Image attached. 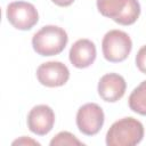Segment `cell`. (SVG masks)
I'll use <instances>...</instances> for the list:
<instances>
[{"label": "cell", "instance_id": "obj_5", "mask_svg": "<svg viewBox=\"0 0 146 146\" xmlns=\"http://www.w3.org/2000/svg\"><path fill=\"white\" fill-rule=\"evenodd\" d=\"M105 115L103 108L96 103L82 105L76 113V125L86 136H94L99 132L104 124Z\"/></svg>", "mask_w": 146, "mask_h": 146}, {"label": "cell", "instance_id": "obj_7", "mask_svg": "<svg viewBox=\"0 0 146 146\" xmlns=\"http://www.w3.org/2000/svg\"><path fill=\"white\" fill-rule=\"evenodd\" d=\"M55 123V113L48 105H36L27 114V127L38 136L49 133Z\"/></svg>", "mask_w": 146, "mask_h": 146}, {"label": "cell", "instance_id": "obj_8", "mask_svg": "<svg viewBox=\"0 0 146 146\" xmlns=\"http://www.w3.org/2000/svg\"><path fill=\"white\" fill-rule=\"evenodd\" d=\"M127 89L125 80L117 73H107L98 82V95L108 103H115L124 96Z\"/></svg>", "mask_w": 146, "mask_h": 146}, {"label": "cell", "instance_id": "obj_16", "mask_svg": "<svg viewBox=\"0 0 146 146\" xmlns=\"http://www.w3.org/2000/svg\"><path fill=\"white\" fill-rule=\"evenodd\" d=\"M51 1L59 7H67L74 2V0H51Z\"/></svg>", "mask_w": 146, "mask_h": 146}, {"label": "cell", "instance_id": "obj_12", "mask_svg": "<svg viewBox=\"0 0 146 146\" xmlns=\"http://www.w3.org/2000/svg\"><path fill=\"white\" fill-rule=\"evenodd\" d=\"M140 15V5L138 0H128L125 8L123 9L122 14L117 17L115 23L120 25H131L133 24Z\"/></svg>", "mask_w": 146, "mask_h": 146}, {"label": "cell", "instance_id": "obj_4", "mask_svg": "<svg viewBox=\"0 0 146 146\" xmlns=\"http://www.w3.org/2000/svg\"><path fill=\"white\" fill-rule=\"evenodd\" d=\"M6 15L8 22L17 30H31L39 21V14L35 7L25 1H14L7 6Z\"/></svg>", "mask_w": 146, "mask_h": 146}, {"label": "cell", "instance_id": "obj_15", "mask_svg": "<svg viewBox=\"0 0 146 146\" xmlns=\"http://www.w3.org/2000/svg\"><path fill=\"white\" fill-rule=\"evenodd\" d=\"M25 145V144H32V145H40L38 141H35V140H33V139H30V138H26V137H22L21 139H17V140H15L14 143H13V145Z\"/></svg>", "mask_w": 146, "mask_h": 146}, {"label": "cell", "instance_id": "obj_1", "mask_svg": "<svg viewBox=\"0 0 146 146\" xmlns=\"http://www.w3.org/2000/svg\"><path fill=\"white\" fill-rule=\"evenodd\" d=\"M144 125L131 116L115 121L106 133L107 146H133L141 141Z\"/></svg>", "mask_w": 146, "mask_h": 146}, {"label": "cell", "instance_id": "obj_14", "mask_svg": "<svg viewBox=\"0 0 146 146\" xmlns=\"http://www.w3.org/2000/svg\"><path fill=\"white\" fill-rule=\"evenodd\" d=\"M136 65L141 73L146 74V44L138 50L136 55Z\"/></svg>", "mask_w": 146, "mask_h": 146}, {"label": "cell", "instance_id": "obj_2", "mask_svg": "<svg viewBox=\"0 0 146 146\" xmlns=\"http://www.w3.org/2000/svg\"><path fill=\"white\" fill-rule=\"evenodd\" d=\"M68 41L64 29L56 25H46L32 38L34 51L40 56H55L60 54Z\"/></svg>", "mask_w": 146, "mask_h": 146}, {"label": "cell", "instance_id": "obj_11", "mask_svg": "<svg viewBox=\"0 0 146 146\" xmlns=\"http://www.w3.org/2000/svg\"><path fill=\"white\" fill-rule=\"evenodd\" d=\"M128 102L131 111L140 115H146V81H143L132 90Z\"/></svg>", "mask_w": 146, "mask_h": 146}, {"label": "cell", "instance_id": "obj_9", "mask_svg": "<svg viewBox=\"0 0 146 146\" xmlns=\"http://www.w3.org/2000/svg\"><path fill=\"white\" fill-rule=\"evenodd\" d=\"M96 46L89 39H79L70 49V62L76 68L89 67L96 59Z\"/></svg>", "mask_w": 146, "mask_h": 146}, {"label": "cell", "instance_id": "obj_10", "mask_svg": "<svg viewBox=\"0 0 146 146\" xmlns=\"http://www.w3.org/2000/svg\"><path fill=\"white\" fill-rule=\"evenodd\" d=\"M127 1L128 0H97V8L103 16L112 18L115 22L125 8Z\"/></svg>", "mask_w": 146, "mask_h": 146}, {"label": "cell", "instance_id": "obj_13", "mask_svg": "<svg viewBox=\"0 0 146 146\" xmlns=\"http://www.w3.org/2000/svg\"><path fill=\"white\" fill-rule=\"evenodd\" d=\"M51 146H62V145H82V141H80L73 133L68 131H62L57 133L51 140Z\"/></svg>", "mask_w": 146, "mask_h": 146}, {"label": "cell", "instance_id": "obj_6", "mask_svg": "<svg viewBox=\"0 0 146 146\" xmlns=\"http://www.w3.org/2000/svg\"><path fill=\"white\" fill-rule=\"evenodd\" d=\"M38 81L46 87L55 88L64 86L70 79V71L62 62H47L36 68Z\"/></svg>", "mask_w": 146, "mask_h": 146}, {"label": "cell", "instance_id": "obj_3", "mask_svg": "<svg viewBox=\"0 0 146 146\" xmlns=\"http://www.w3.org/2000/svg\"><path fill=\"white\" fill-rule=\"evenodd\" d=\"M132 49V41L128 33L121 30L108 31L102 41V50L106 60L120 63L127 59Z\"/></svg>", "mask_w": 146, "mask_h": 146}]
</instances>
